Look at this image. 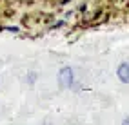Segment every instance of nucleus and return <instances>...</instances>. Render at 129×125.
Wrapping results in <instances>:
<instances>
[{"mask_svg": "<svg viewBox=\"0 0 129 125\" xmlns=\"http://www.w3.org/2000/svg\"><path fill=\"white\" fill-rule=\"evenodd\" d=\"M122 125H129V116H127V118H125V120L122 121Z\"/></svg>", "mask_w": 129, "mask_h": 125, "instance_id": "7ed1b4c3", "label": "nucleus"}, {"mask_svg": "<svg viewBox=\"0 0 129 125\" xmlns=\"http://www.w3.org/2000/svg\"><path fill=\"white\" fill-rule=\"evenodd\" d=\"M73 80H75V74H73V69L71 67L60 69V73H58V83L62 87H71L73 85Z\"/></svg>", "mask_w": 129, "mask_h": 125, "instance_id": "f257e3e1", "label": "nucleus"}, {"mask_svg": "<svg viewBox=\"0 0 129 125\" xmlns=\"http://www.w3.org/2000/svg\"><path fill=\"white\" fill-rule=\"evenodd\" d=\"M116 74L124 83H129V64H120L116 69Z\"/></svg>", "mask_w": 129, "mask_h": 125, "instance_id": "f03ea898", "label": "nucleus"}]
</instances>
